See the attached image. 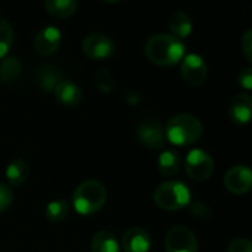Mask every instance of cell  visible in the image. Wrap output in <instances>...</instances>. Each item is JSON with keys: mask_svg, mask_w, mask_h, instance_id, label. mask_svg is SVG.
Returning a JSON list of instances; mask_svg holds the SVG:
<instances>
[{"mask_svg": "<svg viewBox=\"0 0 252 252\" xmlns=\"http://www.w3.org/2000/svg\"><path fill=\"white\" fill-rule=\"evenodd\" d=\"M144 52L150 63L160 67H171L184 58L186 48L172 34H156L147 40Z\"/></svg>", "mask_w": 252, "mask_h": 252, "instance_id": "6da1fadb", "label": "cell"}, {"mask_svg": "<svg viewBox=\"0 0 252 252\" xmlns=\"http://www.w3.org/2000/svg\"><path fill=\"white\" fill-rule=\"evenodd\" d=\"M165 135L166 140L174 146H190L202 138L203 125L193 114H177L169 119Z\"/></svg>", "mask_w": 252, "mask_h": 252, "instance_id": "7a4b0ae2", "label": "cell"}, {"mask_svg": "<svg viewBox=\"0 0 252 252\" xmlns=\"http://www.w3.org/2000/svg\"><path fill=\"white\" fill-rule=\"evenodd\" d=\"M107 200V190L96 180H86L73 193V206L80 215H92L98 212Z\"/></svg>", "mask_w": 252, "mask_h": 252, "instance_id": "3957f363", "label": "cell"}, {"mask_svg": "<svg viewBox=\"0 0 252 252\" xmlns=\"http://www.w3.org/2000/svg\"><path fill=\"white\" fill-rule=\"evenodd\" d=\"M190 190L181 181L162 183L153 194L155 203L165 211H178L190 203Z\"/></svg>", "mask_w": 252, "mask_h": 252, "instance_id": "277c9868", "label": "cell"}, {"mask_svg": "<svg viewBox=\"0 0 252 252\" xmlns=\"http://www.w3.org/2000/svg\"><path fill=\"white\" fill-rule=\"evenodd\" d=\"M187 175L194 181H205L214 172V160L211 155L202 149H193L189 152L184 163Z\"/></svg>", "mask_w": 252, "mask_h": 252, "instance_id": "5b68a950", "label": "cell"}, {"mask_svg": "<svg viewBox=\"0 0 252 252\" xmlns=\"http://www.w3.org/2000/svg\"><path fill=\"white\" fill-rule=\"evenodd\" d=\"M138 141L152 150H160L166 144V135L162 125L156 119H143L135 129Z\"/></svg>", "mask_w": 252, "mask_h": 252, "instance_id": "8992f818", "label": "cell"}, {"mask_svg": "<svg viewBox=\"0 0 252 252\" xmlns=\"http://www.w3.org/2000/svg\"><path fill=\"white\" fill-rule=\"evenodd\" d=\"M82 52L95 61H102L111 58L116 52V45L111 37L102 33H92L86 36L82 42Z\"/></svg>", "mask_w": 252, "mask_h": 252, "instance_id": "52a82bcc", "label": "cell"}, {"mask_svg": "<svg viewBox=\"0 0 252 252\" xmlns=\"http://www.w3.org/2000/svg\"><path fill=\"white\" fill-rule=\"evenodd\" d=\"M165 249L166 252H197L199 245L190 228L175 225L165 236Z\"/></svg>", "mask_w": 252, "mask_h": 252, "instance_id": "ba28073f", "label": "cell"}, {"mask_svg": "<svg viewBox=\"0 0 252 252\" xmlns=\"http://www.w3.org/2000/svg\"><path fill=\"white\" fill-rule=\"evenodd\" d=\"M181 77L190 86H200L208 76V67L203 58L197 54L184 55L181 60Z\"/></svg>", "mask_w": 252, "mask_h": 252, "instance_id": "9c48e42d", "label": "cell"}, {"mask_svg": "<svg viewBox=\"0 0 252 252\" xmlns=\"http://www.w3.org/2000/svg\"><path fill=\"white\" fill-rule=\"evenodd\" d=\"M224 186L233 194H246L252 190V169L246 165L230 168L224 177Z\"/></svg>", "mask_w": 252, "mask_h": 252, "instance_id": "30bf717a", "label": "cell"}, {"mask_svg": "<svg viewBox=\"0 0 252 252\" xmlns=\"http://www.w3.org/2000/svg\"><path fill=\"white\" fill-rule=\"evenodd\" d=\"M61 42H63L61 32L54 26H48L36 34L34 51L42 57H49L60 49Z\"/></svg>", "mask_w": 252, "mask_h": 252, "instance_id": "8fae6325", "label": "cell"}, {"mask_svg": "<svg viewBox=\"0 0 252 252\" xmlns=\"http://www.w3.org/2000/svg\"><path fill=\"white\" fill-rule=\"evenodd\" d=\"M152 248V236L141 227H131L122 237V249L125 252H149Z\"/></svg>", "mask_w": 252, "mask_h": 252, "instance_id": "7c38bea8", "label": "cell"}, {"mask_svg": "<svg viewBox=\"0 0 252 252\" xmlns=\"http://www.w3.org/2000/svg\"><path fill=\"white\" fill-rule=\"evenodd\" d=\"M230 119L237 125H246L252 120V96L249 94H237L230 101Z\"/></svg>", "mask_w": 252, "mask_h": 252, "instance_id": "4fadbf2b", "label": "cell"}, {"mask_svg": "<svg viewBox=\"0 0 252 252\" xmlns=\"http://www.w3.org/2000/svg\"><path fill=\"white\" fill-rule=\"evenodd\" d=\"M64 79L63 71L52 64H42L34 71V82L39 88L48 92H54L57 85Z\"/></svg>", "mask_w": 252, "mask_h": 252, "instance_id": "5bb4252c", "label": "cell"}, {"mask_svg": "<svg viewBox=\"0 0 252 252\" xmlns=\"http://www.w3.org/2000/svg\"><path fill=\"white\" fill-rule=\"evenodd\" d=\"M54 94H55L57 101L65 107H76L82 101V96H83L80 88L74 82L67 80V79H63L57 85V88L54 89Z\"/></svg>", "mask_w": 252, "mask_h": 252, "instance_id": "9a60e30c", "label": "cell"}, {"mask_svg": "<svg viewBox=\"0 0 252 252\" xmlns=\"http://www.w3.org/2000/svg\"><path fill=\"white\" fill-rule=\"evenodd\" d=\"M23 73V64L20 58L9 55L0 61V82L5 85H12L18 82Z\"/></svg>", "mask_w": 252, "mask_h": 252, "instance_id": "2e32d148", "label": "cell"}, {"mask_svg": "<svg viewBox=\"0 0 252 252\" xmlns=\"http://www.w3.org/2000/svg\"><path fill=\"white\" fill-rule=\"evenodd\" d=\"M43 6L48 14H51L55 18L64 20L70 18L77 11V0H45Z\"/></svg>", "mask_w": 252, "mask_h": 252, "instance_id": "e0dca14e", "label": "cell"}, {"mask_svg": "<svg viewBox=\"0 0 252 252\" xmlns=\"http://www.w3.org/2000/svg\"><path fill=\"white\" fill-rule=\"evenodd\" d=\"M91 249L92 252H120V243L111 231L102 230L94 234Z\"/></svg>", "mask_w": 252, "mask_h": 252, "instance_id": "ac0fdd59", "label": "cell"}, {"mask_svg": "<svg viewBox=\"0 0 252 252\" xmlns=\"http://www.w3.org/2000/svg\"><path fill=\"white\" fill-rule=\"evenodd\" d=\"M168 27L172 36L177 39H186L193 32V23L190 17L184 12H174L168 21Z\"/></svg>", "mask_w": 252, "mask_h": 252, "instance_id": "d6986e66", "label": "cell"}, {"mask_svg": "<svg viewBox=\"0 0 252 252\" xmlns=\"http://www.w3.org/2000/svg\"><path fill=\"white\" fill-rule=\"evenodd\" d=\"M181 158L174 150H165L158 159V169L163 177H174L180 172Z\"/></svg>", "mask_w": 252, "mask_h": 252, "instance_id": "ffe728a7", "label": "cell"}, {"mask_svg": "<svg viewBox=\"0 0 252 252\" xmlns=\"http://www.w3.org/2000/svg\"><path fill=\"white\" fill-rule=\"evenodd\" d=\"M29 165L27 162L17 159L14 162H11L6 168V180L9 181L11 186L18 187L21 184H24L29 178Z\"/></svg>", "mask_w": 252, "mask_h": 252, "instance_id": "44dd1931", "label": "cell"}, {"mask_svg": "<svg viewBox=\"0 0 252 252\" xmlns=\"http://www.w3.org/2000/svg\"><path fill=\"white\" fill-rule=\"evenodd\" d=\"M70 205L65 200H52L46 205L45 214L51 222H61L68 217Z\"/></svg>", "mask_w": 252, "mask_h": 252, "instance_id": "7402d4cb", "label": "cell"}, {"mask_svg": "<svg viewBox=\"0 0 252 252\" xmlns=\"http://www.w3.org/2000/svg\"><path fill=\"white\" fill-rule=\"evenodd\" d=\"M14 43V29L5 18H0V58H5Z\"/></svg>", "mask_w": 252, "mask_h": 252, "instance_id": "603a6c76", "label": "cell"}, {"mask_svg": "<svg viewBox=\"0 0 252 252\" xmlns=\"http://www.w3.org/2000/svg\"><path fill=\"white\" fill-rule=\"evenodd\" d=\"M94 82H95V86L102 94H110L114 89V79H113L111 73L105 68H101L95 73Z\"/></svg>", "mask_w": 252, "mask_h": 252, "instance_id": "cb8c5ba5", "label": "cell"}, {"mask_svg": "<svg viewBox=\"0 0 252 252\" xmlns=\"http://www.w3.org/2000/svg\"><path fill=\"white\" fill-rule=\"evenodd\" d=\"M227 252H252V240L246 237H236L228 243Z\"/></svg>", "mask_w": 252, "mask_h": 252, "instance_id": "d4e9b609", "label": "cell"}, {"mask_svg": "<svg viewBox=\"0 0 252 252\" xmlns=\"http://www.w3.org/2000/svg\"><path fill=\"white\" fill-rule=\"evenodd\" d=\"M14 202V193L9 186L0 183V214L5 212Z\"/></svg>", "mask_w": 252, "mask_h": 252, "instance_id": "484cf974", "label": "cell"}, {"mask_svg": "<svg viewBox=\"0 0 252 252\" xmlns=\"http://www.w3.org/2000/svg\"><path fill=\"white\" fill-rule=\"evenodd\" d=\"M239 86L245 91H252V67L242 68L237 76Z\"/></svg>", "mask_w": 252, "mask_h": 252, "instance_id": "4316f807", "label": "cell"}, {"mask_svg": "<svg viewBox=\"0 0 252 252\" xmlns=\"http://www.w3.org/2000/svg\"><path fill=\"white\" fill-rule=\"evenodd\" d=\"M242 52L245 58L252 64V29L246 30L242 36Z\"/></svg>", "mask_w": 252, "mask_h": 252, "instance_id": "83f0119b", "label": "cell"}, {"mask_svg": "<svg viewBox=\"0 0 252 252\" xmlns=\"http://www.w3.org/2000/svg\"><path fill=\"white\" fill-rule=\"evenodd\" d=\"M190 212H191V215L196 217V218H208L209 214H211L208 205H206L205 202H200V200L190 205Z\"/></svg>", "mask_w": 252, "mask_h": 252, "instance_id": "f1b7e54d", "label": "cell"}, {"mask_svg": "<svg viewBox=\"0 0 252 252\" xmlns=\"http://www.w3.org/2000/svg\"><path fill=\"white\" fill-rule=\"evenodd\" d=\"M123 98H125V101L128 102V104H131V105H137V104H140L141 102V94L140 92H137V91H134V89H125L123 91Z\"/></svg>", "mask_w": 252, "mask_h": 252, "instance_id": "f546056e", "label": "cell"}, {"mask_svg": "<svg viewBox=\"0 0 252 252\" xmlns=\"http://www.w3.org/2000/svg\"><path fill=\"white\" fill-rule=\"evenodd\" d=\"M104 2H108V3H116V2H120V0H104Z\"/></svg>", "mask_w": 252, "mask_h": 252, "instance_id": "4dcf8cb0", "label": "cell"}]
</instances>
